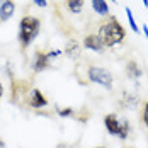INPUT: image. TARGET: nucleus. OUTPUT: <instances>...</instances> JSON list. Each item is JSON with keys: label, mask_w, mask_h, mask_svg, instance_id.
I'll use <instances>...</instances> for the list:
<instances>
[{"label": "nucleus", "mask_w": 148, "mask_h": 148, "mask_svg": "<svg viewBox=\"0 0 148 148\" xmlns=\"http://www.w3.org/2000/svg\"><path fill=\"white\" fill-rule=\"evenodd\" d=\"M0 148H5V141H3L2 138H0Z\"/></svg>", "instance_id": "aec40b11"}, {"label": "nucleus", "mask_w": 148, "mask_h": 148, "mask_svg": "<svg viewBox=\"0 0 148 148\" xmlns=\"http://www.w3.org/2000/svg\"><path fill=\"white\" fill-rule=\"evenodd\" d=\"M41 31V21L34 15H24L19 22V34H17V39H19V45H21V49L26 51L32 41L38 38Z\"/></svg>", "instance_id": "f03ea898"}, {"label": "nucleus", "mask_w": 148, "mask_h": 148, "mask_svg": "<svg viewBox=\"0 0 148 148\" xmlns=\"http://www.w3.org/2000/svg\"><path fill=\"white\" fill-rule=\"evenodd\" d=\"M65 55L68 58H78L80 56V45H78V41L68 39V43L65 46Z\"/></svg>", "instance_id": "9d476101"}, {"label": "nucleus", "mask_w": 148, "mask_h": 148, "mask_svg": "<svg viewBox=\"0 0 148 148\" xmlns=\"http://www.w3.org/2000/svg\"><path fill=\"white\" fill-rule=\"evenodd\" d=\"M141 31H143V34H145V38L148 39V26H147V24H143V27H141Z\"/></svg>", "instance_id": "a211bd4d"}, {"label": "nucleus", "mask_w": 148, "mask_h": 148, "mask_svg": "<svg viewBox=\"0 0 148 148\" xmlns=\"http://www.w3.org/2000/svg\"><path fill=\"white\" fill-rule=\"evenodd\" d=\"M126 75H128V78H140V77L143 75L140 65H138L134 60H128V61H126Z\"/></svg>", "instance_id": "1a4fd4ad"}, {"label": "nucleus", "mask_w": 148, "mask_h": 148, "mask_svg": "<svg viewBox=\"0 0 148 148\" xmlns=\"http://www.w3.org/2000/svg\"><path fill=\"white\" fill-rule=\"evenodd\" d=\"M2 95H3V85H2V82H0V99H2Z\"/></svg>", "instance_id": "6ab92c4d"}, {"label": "nucleus", "mask_w": 148, "mask_h": 148, "mask_svg": "<svg viewBox=\"0 0 148 148\" xmlns=\"http://www.w3.org/2000/svg\"><path fill=\"white\" fill-rule=\"evenodd\" d=\"M111 2H114V3H118V0H111Z\"/></svg>", "instance_id": "4be33fe9"}, {"label": "nucleus", "mask_w": 148, "mask_h": 148, "mask_svg": "<svg viewBox=\"0 0 148 148\" xmlns=\"http://www.w3.org/2000/svg\"><path fill=\"white\" fill-rule=\"evenodd\" d=\"M32 2H34L38 7H43V9H45L46 5H48V0H32Z\"/></svg>", "instance_id": "f3484780"}, {"label": "nucleus", "mask_w": 148, "mask_h": 148, "mask_svg": "<svg viewBox=\"0 0 148 148\" xmlns=\"http://www.w3.org/2000/svg\"><path fill=\"white\" fill-rule=\"evenodd\" d=\"M97 36L101 38L104 48H116V46H119L124 41L126 31H124L123 24L114 15H107V19H104L102 22L99 24Z\"/></svg>", "instance_id": "f257e3e1"}, {"label": "nucleus", "mask_w": 148, "mask_h": 148, "mask_svg": "<svg viewBox=\"0 0 148 148\" xmlns=\"http://www.w3.org/2000/svg\"><path fill=\"white\" fill-rule=\"evenodd\" d=\"M104 126H106V130L109 131V134L118 136L121 140H126L128 134H130V130H131L130 121H128V119H123V121H121L114 112L104 116Z\"/></svg>", "instance_id": "7ed1b4c3"}, {"label": "nucleus", "mask_w": 148, "mask_h": 148, "mask_svg": "<svg viewBox=\"0 0 148 148\" xmlns=\"http://www.w3.org/2000/svg\"><path fill=\"white\" fill-rule=\"evenodd\" d=\"M63 51L61 49H51V51H48V58L49 60H53V58H58L60 55H61Z\"/></svg>", "instance_id": "dca6fc26"}, {"label": "nucleus", "mask_w": 148, "mask_h": 148, "mask_svg": "<svg viewBox=\"0 0 148 148\" xmlns=\"http://www.w3.org/2000/svg\"><path fill=\"white\" fill-rule=\"evenodd\" d=\"M124 10H126V17H128V22H130L131 29H133L134 32L138 34V32H140V27L136 26V21H134V15H133V12H131V9H130V7H126Z\"/></svg>", "instance_id": "ddd939ff"}, {"label": "nucleus", "mask_w": 148, "mask_h": 148, "mask_svg": "<svg viewBox=\"0 0 148 148\" xmlns=\"http://www.w3.org/2000/svg\"><path fill=\"white\" fill-rule=\"evenodd\" d=\"M92 9L99 15H104V17L109 15V5L106 0H92Z\"/></svg>", "instance_id": "f8f14e48"}, {"label": "nucleus", "mask_w": 148, "mask_h": 148, "mask_svg": "<svg viewBox=\"0 0 148 148\" xmlns=\"http://www.w3.org/2000/svg\"><path fill=\"white\" fill-rule=\"evenodd\" d=\"M141 2H143V7H147L148 9V0H141Z\"/></svg>", "instance_id": "412c9836"}, {"label": "nucleus", "mask_w": 148, "mask_h": 148, "mask_svg": "<svg viewBox=\"0 0 148 148\" xmlns=\"http://www.w3.org/2000/svg\"><path fill=\"white\" fill-rule=\"evenodd\" d=\"M51 66V60L48 58V53L45 49L38 48L36 53H34V58H32V70L34 73H39V72H45Z\"/></svg>", "instance_id": "39448f33"}, {"label": "nucleus", "mask_w": 148, "mask_h": 148, "mask_svg": "<svg viewBox=\"0 0 148 148\" xmlns=\"http://www.w3.org/2000/svg\"><path fill=\"white\" fill-rule=\"evenodd\" d=\"M27 104H29L32 109H43V107L48 106V99L45 97V94H43L39 89H32L29 92Z\"/></svg>", "instance_id": "423d86ee"}, {"label": "nucleus", "mask_w": 148, "mask_h": 148, "mask_svg": "<svg viewBox=\"0 0 148 148\" xmlns=\"http://www.w3.org/2000/svg\"><path fill=\"white\" fill-rule=\"evenodd\" d=\"M95 148H104V147H95Z\"/></svg>", "instance_id": "5701e85b"}, {"label": "nucleus", "mask_w": 148, "mask_h": 148, "mask_svg": "<svg viewBox=\"0 0 148 148\" xmlns=\"http://www.w3.org/2000/svg\"><path fill=\"white\" fill-rule=\"evenodd\" d=\"M140 119H141V123L145 124V128L148 130V101L147 102H143L141 112H140Z\"/></svg>", "instance_id": "4468645a"}, {"label": "nucleus", "mask_w": 148, "mask_h": 148, "mask_svg": "<svg viewBox=\"0 0 148 148\" xmlns=\"http://www.w3.org/2000/svg\"><path fill=\"white\" fill-rule=\"evenodd\" d=\"M87 77L92 84H97L104 89H112V73L109 70H106L102 66H89L87 70Z\"/></svg>", "instance_id": "20e7f679"}, {"label": "nucleus", "mask_w": 148, "mask_h": 148, "mask_svg": "<svg viewBox=\"0 0 148 148\" xmlns=\"http://www.w3.org/2000/svg\"><path fill=\"white\" fill-rule=\"evenodd\" d=\"M58 114L61 118H66V116H73V109L72 107H66V109H58Z\"/></svg>", "instance_id": "2eb2a0df"}, {"label": "nucleus", "mask_w": 148, "mask_h": 148, "mask_svg": "<svg viewBox=\"0 0 148 148\" xmlns=\"http://www.w3.org/2000/svg\"><path fill=\"white\" fill-rule=\"evenodd\" d=\"M84 3H85V0H65V7L72 14H80L84 10Z\"/></svg>", "instance_id": "9b49d317"}, {"label": "nucleus", "mask_w": 148, "mask_h": 148, "mask_svg": "<svg viewBox=\"0 0 148 148\" xmlns=\"http://www.w3.org/2000/svg\"><path fill=\"white\" fill-rule=\"evenodd\" d=\"M84 48L90 49V51H95V53H102L104 49H106L102 41H101V38L97 34H87L84 38Z\"/></svg>", "instance_id": "0eeeda50"}, {"label": "nucleus", "mask_w": 148, "mask_h": 148, "mask_svg": "<svg viewBox=\"0 0 148 148\" xmlns=\"http://www.w3.org/2000/svg\"><path fill=\"white\" fill-rule=\"evenodd\" d=\"M15 12L14 0H0V22H7Z\"/></svg>", "instance_id": "6e6552de"}]
</instances>
